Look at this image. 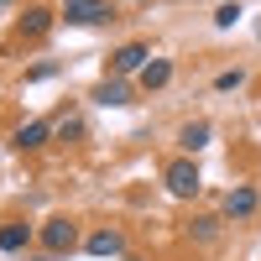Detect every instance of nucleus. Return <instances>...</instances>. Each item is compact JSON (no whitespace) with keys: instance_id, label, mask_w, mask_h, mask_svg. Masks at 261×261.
<instances>
[{"instance_id":"1","label":"nucleus","mask_w":261,"mask_h":261,"mask_svg":"<svg viewBox=\"0 0 261 261\" xmlns=\"http://www.w3.org/2000/svg\"><path fill=\"white\" fill-rule=\"evenodd\" d=\"M162 183H167V193H172V199H193V193L204 188L199 162H193V157H172V162L162 167Z\"/></svg>"},{"instance_id":"2","label":"nucleus","mask_w":261,"mask_h":261,"mask_svg":"<svg viewBox=\"0 0 261 261\" xmlns=\"http://www.w3.org/2000/svg\"><path fill=\"white\" fill-rule=\"evenodd\" d=\"M37 241H42V251H47V256H68V251H79V225L58 214V220H47V225L37 230Z\"/></svg>"},{"instance_id":"3","label":"nucleus","mask_w":261,"mask_h":261,"mask_svg":"<svg viewBox=\"0 0 261 261\" xmlns=\"http://www.w3.org/2000/svg\"><path fill=\"white\" fill-rule=\"evenodd\" d=\"M63 21L68 27H105V21H115V6L110 0H63Z\"/></svg>"},{"instance_id":"4","label":"nucleus","mask_w":261,"mask_h":261,"mask_svg":"<svg viewBox=\"0 0 261 261\" xmlns=\"http://www.w3.org/2000/svg\"><path fill=\"white\" fill-rule=\"evenodd\" d=\"M146 63H151V47H146V42H125V47L110 53V79H130V73L141 79Z\"/></svg>"},{"instance_id":"5","label":"nucleus","mask_w":261,"mask_h":261,"mask_svg":"<svg viewBox=\"0 0 261 261\" xmlns=\"http://www.w3.org/2000/svg\"><path fill=\"white\" fill-rule=\"evenodd\" d=\"M256 209H261V193H256L251 183H241V188L225 193V220H251Z\"/></svg>"},{"instance_id":"6","label":"nucleus","mask_w":261,"mask_h":261,"mask_svg":"<svg viewBox=\"0 0 261 261\" xmlns=\"http://www.w3.org/2000/svg\"><path fill=\"white\" fill-rule=\"evenodd\" d=\"M89 99L105 105V110H120V105H130V79H99Z\"/></svg>"},{"instance_id":"7","label":"nucleus","mask_w":261,"mask_h":261,"mask_svg":"<svg viewBox=\"0 0 261 261\" xmlns=\"http://www.w3.org/2000/svg\"><path fill=\"white\" fill-rule=\"evenodd\" d=\"M47 136H53L47 120H27V125H16L11 146H16V151H37V146H47Z\"/></svg>"},{"instance_id":"8","label":"nucleus","mask_w":261,"mask_h":261,"mask_svg":"<svg viewBox=\"0 0 261 261\" xmlns=\"http://www.w3.org/2000/svg\"><path fill=\"white\" fill-rule=\"evenodd\" d=\"M136 84H141L146 94H157V89H167V84H172V58H151L146 68H141V79H136Z\"/></svg>"},{"instance_id":"9","label":"nucleus","mask_w":261,"mask_h":261,"mask_svg":"<svg viewBox=\"0 0 261 261\" xmlns=\"http://www.w3.org/2000/svg\"><path fill=\"white\" fill-rule=\"evenodd\" d=\"M209 136H214V125H209V120H188V125L178 130V146L193 157V151H204V146H209Z\"/></svg>"},{"instance_id":"10","label":"nucleus","mask_w":261,"mask_h":261,"mask_svg":"<svg viewBox=\"0 0 261 261\" xmlns=\"http://www.w3.org/2000/svg\"><path fill=\"white\" fill-rule=\"evenodd\" d=\"M84 251H89V256H120L125 251V235L120 230H94L89 241H84Z\"/></svg>"},{"instance_id":"11","label":"nucleus","mask_w":261,"mask_h":261,"mask_svg":"<svg viewBox=\"0 0 261 261\" xmlns=\"http://www.w3.org/2000/svg\"><path fill=\"white\" fill-rule=\"evenodd\" d=\"M32 241H37V230H32V225H21V220L0 225V251H27Z\"/></svg>"},{"instance_id":"12","label":"nucleus","mask_w":261,"mask_h":261,"mask_svg":"<svg viewBox=\"0 0 261 261\" xmlns=\"http://www.w3.org/2000/svg\"><path fill=\"white\" fill-rule=\"evenodd\" d=\"M16 32H21V37H47V32H53V11H42V6H32L27 16L16 21Z\"/></svg>"},{"instance_id":"13","label":"nucleus","mask_w":261,"mask_h":261,"mask_svg":"<svg viewBox=\"0 0 261 261\" xmlns=\"http://www.w3.org/2000/svg\"><path fill=\"white\" fill-rule=\"evenodd\" d=\"M235 21H241V0H225V6L214 11V27H220V32H230Z\"/></svg>"},{"instance_id":"14","label":"nucleus","mask_w":261,"mask_h":261,"mask_svg":"<svg viewBox=\"0 0 261 261\" xmlns=\"http://www.w3.org/2000/svg\"><path fill=\"white\" fill-rule=\"evenodd\" d=\"M241 84H246V68H225V73H214V89H241Z\"/></svg>"},{"instance_id":"15","label":"nucleus","mask_w":261,"mask_h":261,"mask_svg":"<svg viewBox=\"0 0 261 261\" xmlns=\"http://www.w3.org/2000/svg\"><path fill=\"white\" fill-rule=\"evenodd\" d=\"M193 235H199V241L209 246V241H214V235H220V220H199V225H193Z\"/></svg>"},{"instance_id":"16","label":"nucleus","mask_w":261,"mask_h":261,"mask_svg":"<svg viewBox=\"0 0 261 261\" xmlns=\"http://www.w3.org/2000/svg\"><path fill=\"white\" fill-rule=\"evenodd\" d=\"M58 68H53V63H37V68H27V84H42V79H53Z\"/></svg>"},{"instance_id":"17","label":"nucleus","mask_w":261,"mask_h":261,"mask_svg":"<svg viewBox=\"0 0 261 261\" xmlns=\"http://www.w3.org/2000/svg\"><path fill=\"white\" fill-rule=\"evenodd\" d=\"M6 6H11V0H0V11H6Z\"/></svg>"}]
</instances>
